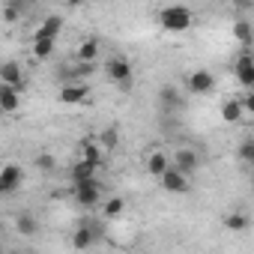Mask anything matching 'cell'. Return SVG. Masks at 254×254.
<instances>
[{
  "label": "cell",
  "mask_w": 254,
  "mask_h": 254,
  "mask_svg": "<svg viewBox=\"0 0 254 254\" xmlns=\"http://www.w3.org/2000/svg\"><path fill=\"white\" fill-rule=\"evenodd\" d=\"M96 165L93 162H87V159H75L72 162V168H69V180L72 183H81V180H93L96 177Z\"/></svg>",
  "instance_id": "ac0fdd59"
},
{
  "label": "cell",
  "mask_w": 254,
  "mask_h": 254,
  "mask_svg": "<svg viewBox=\"0 0 254 254\" xmlns=\"http://www.w3.org/2000/svg\"><path fill=\"white\" fill-rule=\"evenodd\" d=\"M215 75L209 72V69H194V72H189V78H186V90L189 93H194V96H209L212 90H215Z\"/></svg>",
  "instance_id": "8992f818"
},
{
  "label": "cell",
  "mask_w": 254,
  "mask_h": 254,
  "mask_svg": "<svg viewBox=\"0 0 254 254\" xmlns=\"http://www.w3.org/2000/svg\"><path fill=\"white\" fill-rule=\"evenodd\" d=\"M168 165H171V156H168L165 150H153V153H147V159H144L147 174H150V177H156V180H159V174H162Z\"/></svg>",
  "instance_id": "e0dca14e"
},
{
  "label": "cell",
  "mask_w": 254,
  "mask_h": 254,
  "mask_svg": "<svg viewBox=\"0 0 254 254\" xmlns=\"http://www.w3.org/2000/svg\"><path fill=\"white\" fill-rule=\"evenodd\" d=\"M0 251H3V242H0Z\"/></svg>",
  "instance_id": "4dcf8cb0"
},
{
  "label": "cell",
  "mask_w": 254,
  "mask_h": 254,
  "mask_svg": "<svg viewBox=\"0 0 254 254\" xmlns=\"http://www.w3.org/2000/svg\"><path fill=\"white\" fill-rule=\"evenodd\" d=\"M233 36L239 39V45H242V48H248V45H251V24H248L245 18H242V21H236V24H233Z\"/></svg>",
  "instance_id": "cb8c5ba5"
},
{
  "label": "cell",
  "mask_w": 254,
  "mask_h": 254,
  "mask_svg": "<svg viewBox=\"0 0 254 254\" xmlns=\"http://www.w3.org/2000/svg\"><path fill=\"white\" fill-rule=\"evenodd\" d=\"M72 197H75V203L84 206V209L99 206V203H102V183H99V177H93V180H81V183H72Z\"/></svg>",
  "instance_id": "3957f363"
},
{
  "label": "cell",
  "mask_w": 254,
  "mask_h": 254,
  "mask_svg": "<svg viewBox=\"0 0 254 254\" xmlns=\"http://www.w3.org/2000/svg\"><path fill=\"white\" fill-rule=\"evenodd\" d=\"M0 84H6V87H15L18 93L27 87V75H24V66L15 63V60H6V63H0Z\"/></svg>",
  "instance_id": "ba28073f"
},
{
  "label": "cell",
  "mask_w": 254,
  "mask_h": 254,
  "mask_svg": "<svg viewBox=\"0 0 254 254\" xmlns=\"http://www.w3.org/2000/svg\"><path fill=\"white\" fill-rule=\"evenodd\" d=\"M159 186H162L165 191H171V194H186V191L191 189L189 174H183L177 165H168V168L159 174Z\"/></svg>",
  "instance_id": "5b68a950"
},
{
  "label": "cell",
  "mask_w": 254,
  "mask_h": 254,
  "mask_svg": "<svg viewBox=\"0 0 254 254\" xmlns=\"http://www.w3.org/2000/svg\"><path fill=\"white\" fill-rule=\"evenodd\" d=\"M63 15H45L42 21H39V27L33 30V39H57L60 33H63Z\"/></svg>",
  "instance_id": "4fadbf2b"
},
{
  "label": "cell",
  "mask_w": 254,
  "mask_h": 254,
  "mask_svg": "<svg viewBox=\"0 0 254 254\" xmlns=\"http://www.w3.org/2000/svg\"><path fill=\"white\" fill-rule=\"evenodd\" d=\"M15 230H18L21 236H36V233H39V218H36L33 212H18V215H15Z\"/></svg>",
  "instance_id": "d6986e66"
},
{
  "label": "cell",
  "mask_w": 254,
  "mask_h": 254,
  "mask_svg": "<svg viewBox=\"0 0 254 254\" xmlns=\"http://www.w3.org/2000/svg\"><path fill=\"white\" fill-rule=\"evenodd\" d=\"M63 3H66V6H81L84 0H63Z\"/></svg>",
  "instance_id": "f546056e"
},
{
  "label": "cell",
  "mask_w": 254,
  "mask_h": 254,
  "mask_svg": "<svg viewBox=\"0 0 254 254\" xmlns=\"http://www.w3.org/2000/svg\"><path fill=\"white\" fill-rule=\"evenodd\" d=\"M224 227L233 230V233H242V230H248V215L245 212H227L224 215Z\"/></svg>",
  "instance_id": "7402d4cb"
},
{
  "label": "cell",
  "mask_w": 254,
  "mask_h": 254,
  "mask_svg": "<svg viewBox=\"0 0 254 254\" xmlns=\"http://www.w3.org/2000/svg\"><path fill=\"white\" fill-rule=\"evenodd\" d=\"M96 141L102 144V150H105V153H114V150L120 147V132L108 126V129H102V132L96 135Z\"/></svg>",
  "instance_id": "44dd1931"
},
{
  "label": "cell",
  "mask_w": 254,
  "mask_h": 254,
  "mask_svg": "<svg viewBox=\"0 0 254 254\" xmlns=\"http://www.w3.org/2000/svg\"><path fill=\"white\" fill-rule=\"evenodd\" d=\"M99 224H93V221H84V224H78L75 227V233H72V245L75 248H93L96 242H99Z\"/></svg>",
  "instance_id": "7c38bea8"
},
{
  "label": "cell",
  "mask_w": 254,
  "mask_h": 254,
  "mask_svg": "<svg viewBox=\"0 0 254 254\" xmlns=\"http://www.w3.org/2000/svg\"><path fill=\"white\" fill-rule=\"evenodd\" d=\"M102 212H105V218H120V215L126 212V200L114 194V197H108V200H105V206H102Z\"/></svg>",
  "instance_id": "603a6c76"
},
{
  "label": "cell",
  "mask_w": 254,
  "mask_h": 254,
  "mask_svg": "<svg viewBox=\"0 0 254 254\" xmlns=\"http://www.w3.org/2000/svg\"><path fill=\"white\" fill-rule=\"evenodd\" d=\"M21 186H24V168H21L18 162H6V165H0V197L15 194Z\"/></svg>",
  "instance_id": "277c9868"
},
{
  "label": "cell",
  "mask_w": 254,
  "mask_h": 254,
  "mask_svg": "<svg viewBox=\"0 0 254 254\" xmlns=\"http://www.w3.org/2000/svg\"><path fill=\"white\" fill-rule=\"evenodd\" d=\"M21 18V9H15V6H3V21L6 24H15Z\"/></svg>",
  "instance_id": "83f0119b"
},
{
  "label": "cell",
  "mask_w": 254,
  "mask_h": 254,
  "mask_svg": "<svg viewBox=\"0 0 254 254\" xmlns=\"http://www.w3.org/2000/svg\"><path fill=\"white\" fill-rule=\"evenodd\" d=\"M51 51H54V39H33V54L36 57H51Z\"/></svg>",
  "instance_id": "d4e9b609"
},
{
  "label": "cell",
  "mask_w": 254,
  "mask_h": 254,
  "mask_svg": "<svg viewBox=\"0 0 254 254\" xmlns=\"http://www.w3.org/2000/svg\"><path fill=\"white\" fill-rule=\"evenodd\" d=\"M99 51H102L99 36H84V39L78 42L75 57H78V60H87V63H96V60H99Z\"/></svg>",
  "instance_id": "2e32d148"
},
{
  "label": "cell",
  "mask_w": 254,
  "mask_h": 254,
  "mask_svg": "<svg viewBox=\"0 0 254 254\" xmlns=\"http://www.w3.org/2000/svg\"><path fill=\"white\" fill-rule=\"evenodd\" d=\"M171 165H177L183 174H189V177H191V174H197V171H200L203 156H200L194 147H180V150L171 156Z\"/></svg>",
  "instance_id": "52a82bcc"
},
{
  "label": "cell",
  "mask_w": 254,
  "mask_h": 254,
  "mask_svg": "<svg viewBox=\"0 0 254 254\" xmlns=\"http://www.w3.org/2000/svg\"><path fill=\"white\" fill-rule=\"evenodd\" d=\"M105 150H102V144L96 141V138H84L81 141V147H78V159H87V162H93L96 168H102L105 165Z\"/></svg>",
  "instance_id": "5bb4252c"
},
{
  "label": "cell",
  "mask_w": 254,
  "mask_h": 254,
  "mask_svg": "<svg viewBox=\"0 0 254 254\" xmlns=\"http://www.w3.org/2000/svg\"><path fill=\"white\" fill-rule=\"evenodd\" d=\"M239 162H242L245 168L254 162V141H251V138H245V141L239 144Z\"/></svg>",
  "instance_id": "484cf974"
},
{
  "label": "cell",
  "mask_w": 254,
  "mask_h": 254,
  "mask_svg": "<svg viewBox=\"0 0 254 254\" xmlns=\"http://www.w3.org/2000/svg\"><path fill=\"white\" fill-rule=\"evenodd\" d=\"M6 6H15V9H21V12H24V6H27V0H6Z\"/></svg>",
  "instance_id": "f1b7e54d"
},
{
  "label": "cell",
  "mask_w": 254,
  "mask_h": 254,
  "mask_svg": "<svg viewBox=\"0 0 254 254\" xmlns=\"http://www.w3.org/2000/svg\"><path fill=\"white\" fill-rule=\"evenodd\" d=\"M156 18H159L162 30H168V33H186L191 27V21H194V12L189 6H183V3H171V6H162Z\"/></svg>",
  "instance_id": "6da1fadb"
},
{
  "label": "cell",
  "mask_w": 254,
  "mask_h": 254,
  "mask_svg": "<svg viewBox=\"0 0 254 254\" xmlns=\"http://www.w3.org/2000/svg\"><path fill=\"white\" fill-rule=\"evenodd\" d=\"M36 168H39L42 174H51V171L57 168V162H54L51 153H39V156H36Z\"/></svg>",
  "instance_id": "4316f807"
},
{
  "label": "cell",
  "mask_w": 254,
  "mask_h": 254,
  "mask_svg": "<svg viewBox=\"0 0 254 254\" xmlns=\"http://www.w3.org/2000/svg\"><path fill=\"white\" fill-rule=\"evenodd\" d=\"M105 75H108V81L117 84L120 90H129L132 81H135V66H132V60L126 57V54H111L108 63H105Z\"/></svg>",
  "instance_id": "7a4b0ae2"
},
{
  "label": "cell",
  "mask_w": 254,
  "mask_h": 254,
  "mask_svg": "<svg viewBox=\"0 0 254 254\" xmlns=\"http://www.w3.org/2000/svg\"><path fill=\"white\" fill-rule=\"evenodd\" d=\"M156 102H159V111L162 114H177L186 102H183V93L174 87V84H165V87H159V96H156Z\"/></svg>",
  "instance_id": "30bf717a"
},
{
  "label": "cell",
  "mask_w": 254,
  "mask_h": 254,
  "mask_svg": "<svg viewBox=\"0 0 254 254\" xmlns=\"http://www.w3.org/2000/svg\"><path fill=\"white\" fill-rule=\"evenodd\" d=\"M242 117H245V111H242V102L239 99H227L221 105V120L224 123H239Z\"/></svg>",
  "instance_id": "ffe728a7"
},
{
  "label": "cell",
  "mask_w": 254,
  "mask_h": 254,
  "mask_svg": "<svg viewBox=\"0 0 254 254\" xmlns=\"http://www.w3.org/2000/svg\"><path fill=\"white\" fill-rule=\"evenodd\" d=\"M233 75H236V81H239L245 90L254 87V57L248 54V48L236 57V63H233Z\"/></svg>",
  "instance_id": "8fae6325"
},
{
  "label": "cell",
  "mask_w": 254,
  "mask_h": 254,
  "mask_svg": "<svg viewBox=\"0 0 254 254\" xmlns=\"http://www.w3.org/2000/svg\"><path fill=\"white\" fill-rule=\"evenodd\" d=\"M0 111L3 114H18L21 111V93L15 87L0 84Z\"/></svg>",
  "instance_id": "9a60e30c"
},
{
  "label": "cell",
  "mask_w": 254,
  "mask_h": 254,
  "mask_svg": "<svg viewBox=\"0 0 254 254\" xmlns=\"http://www.w3.org/2000/svg\"><path fill=\"white\" fill-rule=\"evenodd\" d=\"M90 99V87L81 84V81H72V84H63L57 90V102L60 105H84Z\"/></svg>",
  "instance_id": "9c48e42d"
}]
</instances>
